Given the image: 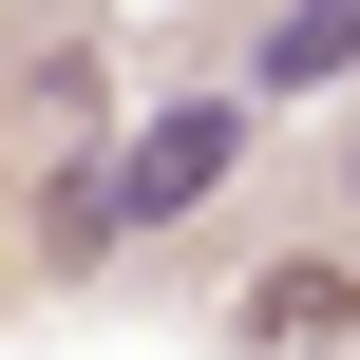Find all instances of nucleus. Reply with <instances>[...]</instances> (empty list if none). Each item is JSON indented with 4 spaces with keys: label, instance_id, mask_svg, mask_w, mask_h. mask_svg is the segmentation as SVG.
<instances>
[{
    "label": "nucleus",
    "instance_id": "f03ea898",
    "mask_svg": "<svg viewBox=\"0 0 360 360\" xmlns=\"http://www.w3.org/2000/svg\"><path fill=\"white\" fill-rule=\"evenodd\" d=\"M342 76H360V0H285L247 57V95H342Z\"/></svg>",
    "mask_w": 360,
    "mask_h": 360
},
{
    "label": "nucleus",
    "instance_id": "f257e3e1",
    "mask_svg": "<svg viewBox=\"0 0 360 360\" xmlns=\"http://www.w3.org/2000/svg\"><path fill=\"white\" fill-rule=\"evenodd\" d=\"M228 171H247V95H171V114H133V152L95 171V190H114V247H133V228H190Z\"/></svg>",
    "mask_w": 360,
    "mask_h": 360
},
{
    "label": "nucleus",
    "instance_id": "7ed1b4c3",
    "mask_svg": "<svg viewBox=\"0 0 360 360\" xmlns=\"http://www.w3.org/2000/svg\"><path fill=\"white\" fill-rule=\"evenodd\" d=\"M342 323H360V285H342V266H285V285L247 304V342H342Z\"/></svg>",
    "mask_w": 360,
    "mask_h": 360
}]
</instances>
